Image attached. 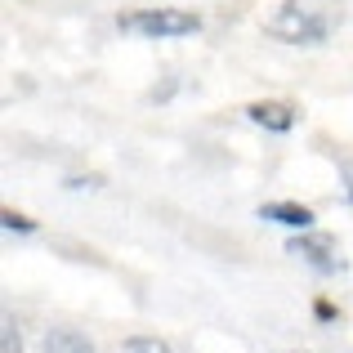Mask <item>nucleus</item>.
<instances>
[{
  "label": "nucleus",
  "instance_id": "obj_1",
  "mask_svg": "<svg viewBox=\"0 0 353 353\" xmlns=\"http://www.w3.org/2000/svg\"><path fill=\"white\" fill-rule=\"evenodd\" d=\"M340 23H345V0H282L264 32L286 45H322Z\"/></svg>",
  "mask_w": 353,
  "mask_h": 353
},
{
  "label": "nucleus",
  "instance_id": "obj_2",
  "mask_svg": "<svg viewBox=\"0 0 353 353\" xmlns=\"http://www.w3.org/2000/svg\"><path fill=\"white\" fill-rule=\"evenodd\" d=\"M121 32L143 36V41H179V36L201 32V18L188 9H130L121 14Z\"/></svg>",
  "mask_w": 353,
  "mask_h": 353
},
{
  "label": "nucleus",
  "instance_id": "obj_3",
  "mask_svg": "<svg viewBox=\"0 0 353 353\" xmlns=\"http://www.w3.org/2000/svg\"><path fill=\"white\" fill-rule=\"evenodd\" d=\"M286 255L304 259V264H309L313 273H322V277H331V273H340V268H345V255H340L336 237H327V233L291 237V241H286Z\"/></svg>",
  "mask_w": 353,
  "mask_h": 353
},
{
  "label": "nucleus",
  "instance_id": "obj_4",
  "mask_svg": "<svg viewBox=\"0 0 353 353\" xmlns=\"http://www.w3.org/2000/svg\"><path fill=\"white\" fill-rule=\"evenodd\" d=\"M259 219H273V224H282V228H300V233H309L318 215H313L309 206H300V201H268V206H259Z\"/></svg>",
  "mask_w": 353,
  "mask_h": 353
},
{
  "label": "nucleus",
  "instance_id": "obj_5",
  "mask_svg": "<svg viewBox=\"0 0 353 353\" xmlns=\"http://www.w3.org/2000/svg\"><path fill=\"white\" fill-rule=\"evenodd\" d=\"M246 117L255 121V125L273 130V134H286V130L295 125V108H286V103H250Z\"/></svg>",
  "mask_w": 353,
  "mask_h": 353
},
{
  "label": "nucleus",
  "instance_id": "obj_6",
  "mask_svg": "<svg viewBox=\"0 0 353 353\" xmlns=\"http://www.w3.org/2000/svg\"><path fill=\"white\" fill-rule=\"evenodd\" d=\"M117 353H170V349H165L161 340H152V336H134V340H125Z\"/></svg>",
  "mask_w": 353,
  "mask_h": 353
},
{
  "label": "nucleus",
  "instance_id": "obj_7",
  "mask_svg": "<svg viewBox=\"0 0 353 353\" xmlns=\"http://www.w3.org/2000/svg\"><path fill=\"white\" fill-rule=\"evenodd\" d=\"M0 353H23V336H18L14 318H5V327H0Z\"/></svg>",
  "mask_w": 353,
  "mask_h": 353
},
{
  "label": "nucleus",
  "instance_id": "obj_8",
  "mask_svg": "<svg viewBox=\"0 0 353 353\" xmlns=\"http://www.w3.org/2000/svg\"><path fill=\"white\" fill-rule=\"evenodd\" d=\"M0 228H5V233H36V224L27 215H14V210H5V215H0Z\"/></svg>",
  "mask_w": 353,
  "mask_h": 353
},
{
  "label": "nucleus",
  "instance_id": "obj_9",
  "mask_svg": "<svg viewBox=\"0 0 353 353\" xmlns=\"http://www.w3.org/2000/svg\"><path fill=\"white\" fill-rule=\"evenodd\" d=\"M318 318H322V322H331V318H336V309H331L327 300H318Z\"/></svg>",
  "mask_w": 353,
  "mask_h": 353
},
{
  "label": "nucleus",
  "instance_id": "obj_10",
  "mask_svg": "<svg viewBox=\"0 0 353 353\" xmlns=\"http://www.w3.org/2000/svg\"><path fill=\"white\" fill-rule=\"evenodd\" d=\"M345 192H349V201H353V170H345Z\"/></svg>",
  "mask_w": 353,
  "mask_h": 353
}]
</instances>
